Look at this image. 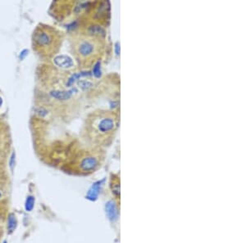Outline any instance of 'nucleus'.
<instances>
[{
  "instance_id": "1",
  "label": "nucleus",
  "mask_w": 246,
  "mask_h": 243,
  "mask_svg": "<svg viewBox=\"0 0 246 243\" xmlns=\"http://www.w3.org/2000/svg\"><path fill=\"white\" fill-rule=\"evenodd\" d=\"M63 33L55 26L38 24L31 35L33 51L44 60H49L58 54L63 42Z\"/></svg>"
},
{
  "instance_id": "2",
  "label": "nucleus",
  "mask_w": 246,
  "mask_h": 243,
  "mask_svg": "<svg viewBox=\"0 0 246 243\" xmlns=\"http://www.w3.org/2000/svg\"><path fill=\"white\" fill-rule=\"evenodd\" d=\"M74 58L81 67H90L98 61L102 52L103 43L99 35L90 32L77 33L71 38Z\"/></svg>"
},
{
  "instance_id": "3",
  "label": "nucleus",
  "mask_w": 246,
  "mask_h": 243,
  "mask_svg": "<svg viewBox=\"0 0 246 243\" xmlns=\"http://www.w3.org/2000/svg\"><path fill=\"white\" fill-rule=\"evenodd\" d=\"M117 127V119L107 111L93 112L86 118L85 132L89 140L95 144H104L112 138Z\"/></svg>"
},
{
  "instance_id": "4",
  "label": "nucleus",
  "mask_w": 246,
  "mask_h": 243,
  "mask_svg": "<svg viewBox=\"0 0 246 243\" xmlns=\"http://www.w3.org/2000/svg\"><path fill=\"white\" fill-rule=\"evenodd\" d=\"M103 157L99 151H80L71 158L63 169L67 172L78 175H88L95 172L101 166Z\"/></svg>"
},
{
  "instance_id": "5",
  "label": "nucleus",
  "mask_w": 246,
  "mask_h": 243,
  "mask_svg": "<svg viewBox=\"0 0 246 243\" xmlns=\"http://www.w3.org/2000/svg\"><path fill=\"white\" fill-rule=\"evenodd\" d=\"M7 217H8V224H7V229L8 230L7 231H8L9 233H12L15 229L16 225V216L13 214H10L7 215Z\"/></svg>"
},
{
  "instance_id": "6",
  "label": "nucleus",
  "mask_w": 246,
  "mask_h": 243,
  "mask_svg": "<svg viewBox=\"0 0 246 243\" xmlns=\"http://www.w3.org/2000/svg\"><path fill=\"white\" fill-rule=\"evenodd\" d=\"M3 235V227L2 226V224H0V243H1V240H2V237Z\"/></svg>"
}]
</instances>
